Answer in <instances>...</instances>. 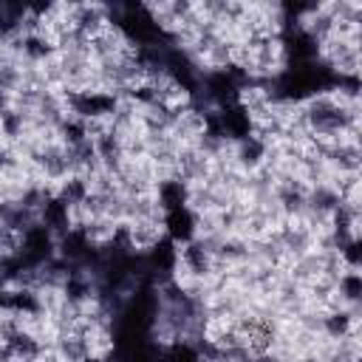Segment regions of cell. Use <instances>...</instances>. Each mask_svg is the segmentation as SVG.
<instances>
[{"label":"cell","mask_w":362,"mask_h":362,"mask_svg":"<svg viewBox=\"0 0 362 362\" xmlns=\"http://www.w3.org/2000/svg\"><path fill=\"white\" fill-rule=\"evenodd\" d=\"M20 88H23V59L0 62V90L14 96Z\"/></svg>","instance_id":"6da1fadb"}]
</instances>
